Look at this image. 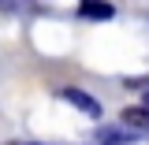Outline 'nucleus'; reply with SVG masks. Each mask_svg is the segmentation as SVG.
<instances>
[{
    "mask_svg": "<svg viewBox=\"0 0 149 145\" xmlns=\"http://www.w3.org/2000/svg\"><path fill=\"white\" fill-rule=\"evenodd\" d=\"M60 97H63L67 104H74V108H82L86 115H90V119H97V115H101V104H97V101H93L86 89H74V86H67V89L60 93Z\"/></svg>",
    "mask_w": 149,
    "mask_h": 145,
    "instance_id": "nucleus-1",
    "label": "nucleus"
},
{
    "mask_svg": "<svg viewBox=\"0 0 149 145\" xmlns=\"http://www.w3.org/2000/svg\"><path fill=\"white\" fill-rule=\"evenodd\" d=\"M134 134L127 130H112V127H97V145H130Z\"/></svg>",
    "mask_w": 149,
    "mask_h": 145,
    "instance_id": "nucleus-4",
    "label": "nucleus"
},
{
    "mask_svg": "<svg viewBox=\"0 0 149 145\" xmlns=\"http://www.w3.org/2000/svg\"><path fill=\"white\" fill-rule=\"evenodd\" d=\"M78 19H97V22H104V19H116V8H112L108 0H82V4H78Z\"/></svg>",
    "mask_w": 149,
    "mask_h": 145,
    "instance_id": "nucleus-2",
    "label": "nucleus"
},
{
    "mask_svg": "<svg viewBox=\"0 0 149 145\" xmlns=\"http://www.w3.org/2000/svg\"><path fill=\"white\" fill-rule=\"evenodd\" d=\"M123 123L134 130H149V104L142 101L138 108H123Z\"/></svg>",
    "mask_w": 149,
    "mask_h": 145,
    "instance_id": "nucleus-3",
    "label": "nucleus"
},
{
    "mask_svg": "<svg viewBox=\"0 0 149 145\" xmlns=\"http://www.w3.org/2000/svg\"><path fill=\"white\" fill-rule=\"evenodd\" d=\"M127 86H130V89H149V74H146V78H127Z\"/></svg>",
    "mask_w": 149,
    "mask_h": 145,
    "instance_id": "nucleus-5",
    "label": "nucleus"
},
{
    "mask_svg": "<svg viewBox=\"0 0 149 145\" xmlns=\"http://www.w3.org/2000/svg\"><path fill=\"white\" fill-rule=\"evenodd\" d=\"M30 145H41V142H30Z\"/></svg>",
    "mask_w": 149,
    "mask_h": 145,
    "instance_id": "nucleus-6",
    "label": "nucleus"
}]
</instances>
